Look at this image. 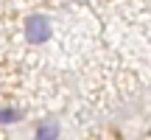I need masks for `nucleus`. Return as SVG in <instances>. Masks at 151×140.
Returning a JSON list of instances; mask_svg holds the SVG:
<instances>
[{"instance_id": "nucleus-2", "label": "nucleus", "mask_w": 151, "mask_h": 140, "mask_svg": "<svg viewBox=\"0 0 151 140\" xmlns=\"http://www.w3.org/2000/svg\"><path fill=\"white\" fill-rule=\"evenodd\" d=\"M62 135V126L56 118H45L37 123V129H34V140H59Z\"/></svg>"}, {"instance_id": "nucleus-3", "label": "nucleus", "mask_w": 151, "mask_h": 140, "mask_svg": "<svg viewBox=\"0 0 151 140\" xmlns=\"http://www.w3.org/2000/svg\"><path fill=\"white\" fill-rule=\"evenodd\" d=\"M20 121H22V109L0 107V123H20Z\"/></svg>"}, {"instance_id": "nucleus-1", "label": "nucleus", "mask_w": 151, "mask_h": 140, "mask_svg": "<svg viewBox=\"0 0 151 140\" xmlns=\"http://www.w3.org/2000/svg\"><path fill=\"white\" fill-rule=\"evenodd\" d=\"M50 31H53V25H50V20L45 14H31L25 20V39L34 45H42L50 39Z\"/></svg>"}]
</instances>
